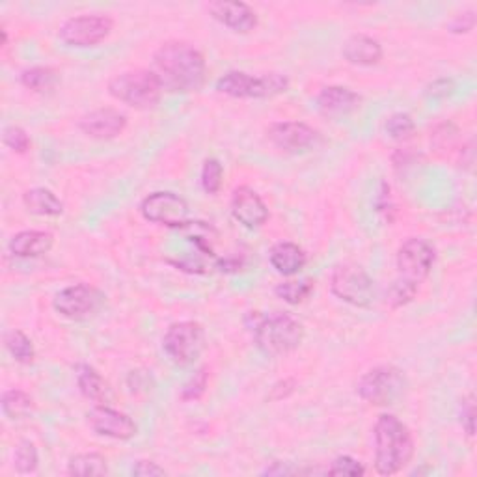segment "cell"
Wrapping results in <instances>:
<instances>
[{
    "label": "cell",
    "mask_w": 477,
    "mask_h": 477,
    "mask_svg": "<svg viewBox=\"0 0 477 477\" xmlns=\"http://www.w3.org/2000/svg\"><path fill=\"white\" fill-rule=\"evenodd\" d=\"M207 383H209L207 368H202L185 383V386L181 390V399L183 401H198L200 397H204V394L207 390Z\"/></svg>",
    "instance_id": "cell-32"
},
{
    "label": "cell",
    "mask_w": 477,
    "mask_h": 477,
    "mask_svg": "<svg viewBox=\"0 0 477 477\" xmlns=\"http://www.w3.org/2000/svg\"><path fill=\"white\" fill-rule=\"evenodd\" d=\"M112 29L114 21L107 15H79L60 27V39L69 47H95L110 36Z\"/></svg>",
    "instance_id": "cell-10"
},
{
    "label": "cell",
    "mask_w": 477,
    "mask_h": 477,
    "mask_svg": "<svg viewBox=\"0 0 477 477\" xmlns=\"http://www.w3.org/2000/svg\"><path fill=\"white\" fill-rule=\"evenodd\" d=\"M22 202H25L30 212L39 214V217H60L64 212L62 200L53 193V190L43 186L27 190L25 196H22Z\"/></svg>",
    "instance_id": "cell-22"
},
{
    "label": "cell",
    "mask_w": 477,
    "mask_h": 477,
    "mask_svg": "<svg viewBox=\"0 0 477 477\" xmlns=\"http://www.w3.org/2000/svg\"><path fill=\"white\" fill-rule=\"evenodd\" d=\"M4 144L15 153H27L30 150V138L27 131L19 126H8L3 134Z\"/></svg>",
    "instance_id": "cell-33"
},
{
    "label": "cell",
    "mask_w": 477,
    "mask_h": 477,
    "mask_svg": "<svg viewBox=\"0 0 477 477\" xmlns=\"http://www.w3.org/2000/svg\"><path fill=\"white\" fill-rule=\"evenodd\" d=\"M222 179H224V170L222 164L217 159H207L204 162L202 169V186L207 195H217L222 188Z\"/></svg>",
    "instance_id": "cell-30"
},
{
    "label": "cell",
    "mask_w": 477,
    "mask_h": 477,
    "mask_svg": "<svg viewBox=\"0 0 477 477\" xmlns=\"http://www.w3.org/2000/svg\"><path fill=\"white\" fill-rule=\"evenodd\" d=\"M140 212L148 222L179 230L188 222V205L174 193H153L140 204Z\"/></svg>",
    "instance_id": "cell-12"
},
{
    "label": "cell",
    "mask_w": 477,
    "mask_h": 477,
    "mask_svg": "<svg viewBox=\"0 0 477 477\" xmlns=\"http://www.w3.org/2000/svg\"><path fill=\"white\" fill-rule=\"evenodd\" d=\"M271 265L276 269V273L283 276H295L306 267V252L295 245V243H278L273 247L271 254Z\"/></svg>",
    "instance_id": "cell-21"
},
{
    "label": "cell",
    "mask_w": 477,
    "mask_h": 477,
    "mask_svg": "<svg viewBox=\"0 0 477 477\" xmlns=\"http://www.w3.org/2000/svg\"><path fill=\"white\" fill-rule=\"evenodd\" d=\"M79 127L95 140H112L124 133L127 117L114 108H98L82 116Z\"/></svg>",
    "instance_id": "cell-16"
},
{
    "label": "cell",
    "mask_w": 477,
    "mask_h": 477,
    "mask_svg": "<svg viewBox=\"0 0 477 477\" xmlns=\"http://www.w3.org/2000/svg\"><path fill=\"white\" fill-rule=\"evenodd\" d=\"M67 473L69 475H81V477H90V475H107L108 466L107 459L100 453H81V455L71 457L67 464Z\"/></svg>",
    "instance_id": "cell-24"
},
{
    "label": "cell",
    "mask_w": 477,
    "mask_h": 477,
    "mask_svg": "<svg viewBox=\"0 0 477 477\" xmlns=\"http://www.w3.org/2000/svg\"><path fill=\"white\" fill-rule=\"evenodd\" d=\"M473 27H475V13L473 12L459 13L455 19L449 22V30L453 34H466V32L473 30Z\"/></svg>",
    "instance_id": "cell-37"
},
{
    "label": "cell",
    "mask_w": 477,
    "mask_h": 477,
    "mask_svg": "<svg viewBox=\"0 0 477 477\" xmlns=\"http://www.w3.org/2000/svg\"><path fill=\"white\" fill-rule=\"evenodd\" d=\"M416 293H418V290L412 288V285H407V283H403V282L395 280L390 285V290L386 293V302L392 308H401L404 304H409L416 297Z\"/></svg>",
    "instance_id": "cell-34"
},
{
    "label": "cell",
    "mask_w": 477,
    "mask_h": 477,
    "mask_svg": "<svg viewBox=\"0 0 477 477\" xmlns=\"http://www.w3.org/2000/svg\"><path fill=\"white\" fill-rule=\"evenodd\" d=\"M461 423H463V429L466 431V435L473 437V433H475V403H473V395H468L466 399H463Z\"/></svg>",
    "instance_id": "cell-36"
},
{
    "label": "cell",
    "mask_w": 477,
    "mask_h": 477,
    "mask_svg": "<svg viewBox=\"0 0 477 477\" xmlns=\"http://www.w3.org/2000/svg\"><path fill=\"white\" fill-rule=\"evenodd\" d=\"M273 144L288 153H302L312 150L319 142V133L302 122L273 124L267 131Z\"/></svg>",
    "instance_id": "cell-14"
},
{
    "label": "cell",
    "mask_w": 477,
    "mask_h": 477,
    "mask_svg": "<svg viewBox=\"0 0 477 477\" xmlns=\"http://www.w3.org/2000/svg\"><path fill=\"white\" fill-rule=\"evenodd\" d=\"M435 259L437 252L431 243L418 237L409 238V241H404L397 250V280L418 290L420 283L431 274Z\"/></svg>",
    "instance_id": "cell-8"
},
{
    "label": "cell",
    "mask_w": 477,
    "mask_h": 477,
    "mask_svg": "<svg viewBox=\"0 0 477 477\" xmlns=\"http://www.w3.org/2000/svg\"><path fill=\"white\" fill-rule=\"evenodd\" d=\"M231 214L241 226L256 230L267 222L269 209L256 190L250 186H238L231 196Z\"/></svg>",
    "instance_id": "cell-15"
},
{
    "label": "cell",
    "mask_w": 477,
    "mask_h": 477,
    "mask_svg": "<svg viewBox=\"0 0 477 477\" xmlns=\"http://www.w3.org/2000/svg\"><path fill=\"white\" fill-rule=\"evenodd\" d=\"M209 13L219 22L233 32L248 34L257 27L256 12L245 3H228V0H219L207 6Z\"/></svg>",
    "instance_id": "cell-17"
},
{
    "label": "cell",
    "mask_w": 477,
    "mask_h": 477,
    "mask_svg": "<svg viewBox=\"0 0 477 477\" xmlns=\"http://www.w3.org/2000/svg\"><path fill=\"white\" fill-rule=\"evenodd\" d=\"M366 473V468L358 463L356 459L349 455H342L334 459V463L328 468V475H345V477H360Z\"/></svg>",
    "instance_id": "cell-35"
},
{
    "label": "cell",
    "mask_w": 477,
    "mask_h": 477,
    "mask_svg": "<svg viewBox=\"0 0 477 477\" xmlns=\"http://www.w3.org/2000/svg\"><path fill=\"white\" fill-rule=\"evenodd\" d=\"M4 343H6V349L10 351V354L15 358L19 364H30L34 360L36 351H34L32 340L22 330L13 328V330L6 332Z\"/></svg>",
    "instance_id": "cell-27"
},
{
    "label": "cell",
    "mask_w": 477,
    "mask_h": 477,
    "mask_svg": "<svg viewBox=\"0 0 477 477\" xmlns=\"http://www.w3.org/2000/svg\"><path fill=\"white\" fill-rule=\"evenodd\" d=\"M332 293L358 308H369L377 297L373 278L356 265H338L334 269Z\"/></svg>",
    "instance_id": "cell-9"
},
{
    "label": "cell",
    "mask_w": 477,
    "mask_h": 477,
    "mask_svg": "<svg viewBox=\"0 0 477 477\" xmlns=\"http://www.w3.org/2000/svg\"><path fill=\"white\" fill-rule=\"evenodd\" d=\"M58 82V75L56 71H53L51 67H43V65H36V67H29L21 74V84L36 91V93H45V91H51Z\"/></svg>",
    "instance_id": "cell-25"
},
{
    "label": "cell",
    "mask_w": 477,
    "mask_h": 477,
    "mask_svg": "<svg viewBox=\"0 0 477 477\" xmlns=\"http://www.w3.org/2000/svg\"><path fill=\"white\" fill-rule=\"evenodd\" d=\"M133 475H142V477H155V475H166V470L160 468L157 463L152 461H138L133 466Z\"/></svg>",
    "instance_id": "cell-38"
},
{
    "label": "cell",
    "mask_w": 477,
    "mask_h": 477,
    "mask_svg": "<svg viewBox=\"0 0 477 477\" xmlns=\"http://www.w3.org/2000/svg\"><path fill=\"white\" fill-rule=\"evenodd\" d=\"M407 377L395 366H377L369 369L360 380H358V395L369 404L386 407L403 399L407 392Z\"/></svg>",
    "instance_id": "cell-6"
},
{
    "label": "cell",
    "mask_w": 477,
    "mask_h": 477,
    "mask_svg": "<svg viewBox=\"0 0 477 477\" xmlns=\"http://www.w3.org/2000/svg\"><path fill=\"white\" fill-rule=\"evenodd\" d=\"M13 464L19 473H34L39 464L38 449L30 440H22L13 451Z\"/></svg>",
    "instance_id": "cell-29"
},
{
    "label": "cell",
    "mask_w": 477,
    "mask_h": 477,
    "mask_svg": "<svg viewBox=\"0 0 477 477\" xmlns=\"http://www.w3.org/2000/svg\"><path fill=\"white\" fill-rule=\"evenodd\" d=\"M55 245V237L49 231L27 230L12 237L10 252L17 257H39L49 252Z\"/></svg>",
    "instance_id": "cell-20"
},
{
    "label": "cell",
    "mask_w": 477,
    "mask_h": 477,
    "mask_svg": "<svg viewBox=\"0 0 477 477\" xmlns=\"http://www.w3.org/2000/svg\"><path fill=\"white\" fill-rule=\"evenodd\" d=\"M162 349L176 366L195 364L205 349V332L195 321H181L169 328L162 338Z\"/></svg>",
    "instance_id": "cell-7"
},
{
    "label": "cell",
    "mask_w": 477,
    "mask_h": 477,
    "mask_svg": "<svg viewBox=\"0 0 477 477\" xmlns=\"http://www.w3.org/2000/svg\"><path fill=\"white\" fill-rule=\"evenodd\" d=\"M362 98L343 86H328L317 95L319 112L326 117L340 119L360 108Z\"/></svg>",
    "instance_id": "cell-18"
},
{
    "label": "cell",
    "mask_w": 477,
    "mask_h": 477,
    "mask_svg": "<svg viewBox=\"0 0 477 477\" xmlns=\"http://www.w3.org/2000/svg\"><path fill=\"white\" fill-rule=\"evenodd\" d=\"M162 84L153 71L134 69L126 71L122 75H116L108 82V93L119 103L127 107L148 110L159 105L162 98Z\"/></svg>",
    "instance_id": "cell-4"
},
{
    "label": "cell",
    "mask_w": 477,
    "mask_h": 477,
    "mask_svg": "<svg viewBox=\"0 0 477 477\" xmlns=\"http://www.w3.org/2000/svg\"><path fill=\"white\" fill-rule=\"evenodd\" d=\"M314 293V282L312 280H293V282H283L276 288V295L288 304H300L304 302L309 295Z\"/></svg>",
    "instance_id": "cell-28"
},
{
    "label": "cell",
    "mask_w": 477,
    "mask_h": 477,
    "mask_svg": "<svg viewBox=\"0 0 477 477\" xmlns=\"http://www.w3.org/2000/svg\"><path fill=\"white\" fill-rule=\"evenodd\" d=\"M205 58L195 45L169 41L159 47L153 56V74L162 90L174 93L198 91L205 82Z\"/></svg>",
    "instance_id": "cell-1"
},
{
    "label": "cell",
    "mask_w": 477,
    "mask_h": 477,
    "mask_svg": "<svg viewBox=\"0 0 477 477\" xmlns=\"http://www.w3.org/2000/svg\"><path fill=\"white\" fill-rule=\"evenodd\" d=\"M295 392V380L293 378H285L276 383L271 390V401H282L285 397H290Z\"/></svg>",
    "instance_id": "cell-39"
},
{
    "label": "cell",
    "mask_w": 477,
    "mask_h": 477,
    "mask_svg": "<svg viewBox=\"0 0 477 477\" xmlns=\"http://www.w3.org/2000/svg\"><path fill=\"white\" fill-rule=\"evenodd\" d=\"M103 304V295L88 283H75L56 293L53 306L56 312L71 321L91 317Z\"/></svg>",
    "instance_id": "cell-11"
},
{
    "label": "cell",
    "mask_w": 477,
    "mask_h": 477,
    "mask_svg": "<svg viewBox=\"0 0 477 477\" xmlns=\"http://www.w3.org/2000/svg\"><path fill=\"white\" fill-rule=\"evenodd\" d=\"M88 425L95 435L114 440H131L138 431L136 423L126 412L114 411L105 404H98L88 412Z\"/></svg>",
    "instance_id": "cell-13"
},
{
    "label": "cell",
    "mask_w": 477,
    "mask_h": 477,
    "mask_svg": "<svg viewBox=\"0 0 477 477\" xmlns=\"http://www.w3.org/2000/svg\"><path fill=\"white\" fill-rule=\"evenodd\" d=\"M343 58L352 65H377L383 58V45L366 34H356L347 39L343 47Z\"/></svg>",
    "instance_id": "cell-19"
},
{
    "label": "cell",
    "mask_w": 477,
    "mask_h": 477,
    "mask_svg": "<svg viewBox=\"0 0 477 477\" xmlns=\"http://www.w3.org/2000/svg\"><path fill=\"white\" fill-rule=\"evenodd\" d=\"M77 385L86 399L103 403L108 397V383L91 366H81L77 373Z\"/></svg>",
    "instance_id": "cell-23"
},
{
    "label": "cell",
    "mask_w": 477,
    "mask_h": 477,
    "mask_svg": "<svg viewBox=\"0 0 477 477\" xmlns=\"http://www.w3.org/2000/svg\"><path fill=\"white\" fill-rule=\"evenodd\" d=\"M290 79L280 74L248 75L245 71H230L217 81V90L235 100H267L288 91Z\"/></svg>",
    "instance_id": "cell-5"
},
{
    "label": "cell",
    "mask_w": 477,
    "mask_h": 477,
    "mask_svg": "<svg viewBox=\"0 0 477 477\" xmlns=\"http://www.w3.org/2000/svg\"><path fill=\"white\" fill-rule=\"evenodd\" d=\"M414 131H416V124H414L412 116H409V114L397 112L386 119V133L394 140H407L412 136Z\"/></svg>",
    "instance_id": "cell-31"
},
{
    "label": "cell",
    "mask_w": 477,
    "mask_h": 477,
    "mask_svg": "<svg viewBox=\"0 0 477 477\" xmlns=\"http://www.w3.org/2000/svg\"><path fill=\"white\" fill-rule=\"evenodd\" d=\"M375 470L380 475L399 473L414 457L411 429L394 414L378 416L375 429Z\"/></svg>",
    "instance_id": "cell-2"
},
{
    "label": "cell",
    "mask_w": 477,
    "mask_h": 477,
    "mask_svg": "<svg viewBox=\"0 0 477 477\" xmlns=\"http://www.w3.org/2000/svg\"><path fill=\"white\" fill-rule=\"evenodd\" d=\"M451 91H453V82L447 79L437 81L431 84V88H429V93H431L433 98H447Z\"/></svg>",
    "instance_id": "cell-40"
},
{
    "label": "cell",
    "mask_w": 477,
    "mask_h": 477,
    "mask_svg": "<svg viewBox=\"0 0 477 477\" xmlns=\"http://www.w3.org/2000/svg\"><path fill=\"white\" fill-rule=\"evenodd\" d=\"M34 411V401L32 397L22 392V390H8L3 395V412L6 414V418L10 420H22L30 416Z\"/></svg>",
    "instance_id": "cell-26"
},
{
    "label": "cell",
    "mask_w": 477,
    "mask_h": 477,
    "mask_svg": "<svg viewBox=\"0 0 477 477\" xmlns=\"http://www.w3.org/2000/svg\"><path fill=\"white\" fill-rule=\"evenodd\" d=\"M254 342L269 356L288 354L299 349L304 340V326L290 314H271L254 323Z\"/></svg>",
    "instance_id": "cell-3"
}]
</instances>
